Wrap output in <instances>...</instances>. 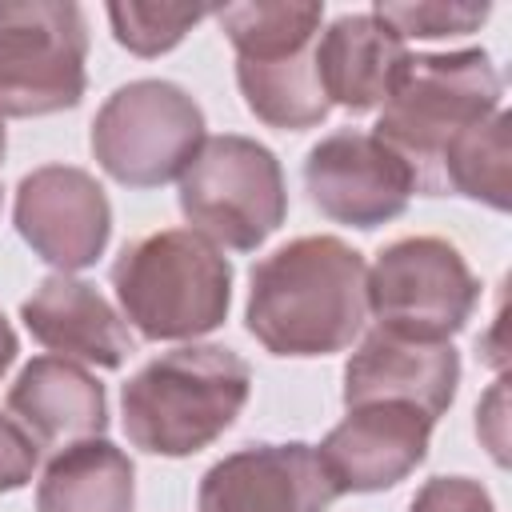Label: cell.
<instances>
[{
	"label": "cell",
	"instance_id": "6da1fadb",
	"mask_svg": "<svg viewBox=\"0 0 512 512\" xmlns=\"http://www.w3.org/2000/svg\"><path fill=\"white\" fill-rule=\"evenodd\" d=\"M248 332L272 356L344 352L368 316V264L340 236H296L248 272Z\"/></svg>",
	"mask_w": 512,
	"mask_h": 512
},
{
	"label": "cell",
	"instance_id": "7a4b0ae2",
	"mask_svg": "<svg viewBox=\"0 0 512 512\" xmlns=\"http://www.w3.org/2000/svg\"><path fill=\"white\" fill-rule=\"evenodd\" d=\"M252 392V368L224 344H184L152 356L120 392L124 436L152 456H192L220 440Z\"/></svg>",
	"mask_w": 512,
	"mask_h": 512
},
{
	"label": "cell",
	"instance_id": "3957f363",
	"mask_svg": "<svg viewBox=\"0 0 512 512\" xmlns=\"http://www.w3.org/2000/svg\"><path fill=\"white\" fill-rule=\"evenodd\" d=\"M112 288L124 320L144 340H196L228 316L232 264L200 232L164 228L124 244Z\"/></svg>",
	"mask_w": 512,
	"mask_h": 512
},
{
	"label": "cell",
	"instance_id": "277c9868",
	"mask_svg": "<svg viewBox=\"0 0 512 512\" xmlns=\"http://www.w3.org/2000/svg\"><path fill=\"white\" fill-rule=\"evenodd\" d=\"M500 96L504 84L484 48L420 52L408 56L372 136L412 168L416 192L440 196L436 168L444 148L472 124L488 120L500 108Z\"/></svg>",
	"mask_w": 512,
	"mask_h": 512
},
{
	"label": "cell",
	"instance_id": "5b68a950",
	"mask_svg": "<svg viewBox=\"0 0 512 512\" xmlns=\"http://www.w3.org/2000/svg\"><path fill=\"white\" fill-rule=\"evenodd\" d=\"M180 212L208 244L256 252L288 216V188L276 152L252 136H204L180 176Z\"/></svg>",
	"mask_w": 512,
	"mask_h": 512
},
{
	"label": "cell",
	"instance_id": "8992f818",
	"mask_svg": "<svg viewBox=\"0 0 512 512\" xmlns=\"http://www.w3.org/2000/svg\"><path fill=\"white\" fill-rule=\"evenodd\" d=\"M200 144L204 112L172 80H128L92 120V156L124 188L180 180Z\"/></svg>",
	"mask_w": 512,
	"mask_h": 512
},
{
	"label": "cell",
	"instance_id": "52a82bcc",
	"mask_svg": "<svg viewBox=\"0 0 512 512\" xmlns=\"http://www.w3.org/2000/svg\"><path fill=\"white\" fill-rule=\"evenodd\" d=\"M88 24L72 0H0V116H52L88 88Z\"/></svg>",
	"mask_w": 512,
	"mask_h": 512
},
{
	"label": "cell",
	"instance_id": "ba28073f",
	"mask_svg": "<svg viewBox=\"0 0 512 512\" xmlns=\"http://www.w3.org/2000/svg\"><path fill=\"white\" fill-rule=\"evenodd\" d=\"M480 300V280L456 244L440 236H404L380 248L368 268V312L376 328L420 340L456 336Z\"/></svg>",
	"mask_w": 512,
	"mask_h": 512
},
{
	"label": "cell",
	"instance_id": "9c48e42d",
	"mask_svg": "<svg viewBox=\"0 0 512 512\" xmlns=\"http://www.w3.org/2000/svg\"><path fill=\"white\" fill-rule=\"evenodd\" d=\"M16 232L56 272L92 268L112 236V204L92 172L76 164L32 168L16 184Z\"/></svg>",
	"mask_w": 512,
	"mask_h": 512
},
{
	"label": "cell",
	"instance_id": "30bf717a",
	"mask_svg": "<svg viewBox=\"0 0 512 512\" xmlns=\"http://www.w3.org/2000/svg\"><path fill=\"white\" fill-rule=\"evenodd\" d=\"M304 188L328 220L368 232L396 220L408 208L416 176L372 132L340 128L308 148Z\"/></svg>",
	"mask_w": 512,
	"mask_h": 512
},
{
	"label": "cell",
	"instance_id": "8fae6325",
	"mask_svg": "<svg viewBox=\"0 0 512 512\" xmlns=\"http://www.w3.org/2000/svg\"><path fill=\"white\" fill-rule=\"evenodd\" d=\"M336 488L312 444H248L200 476L196 512H328Z\"/></svg>",
	"mask_w": 512,
	"mask_h": 512
},
{
	"label": "cell",
	"instance_id": "7c38bea8",
	"mask_svg": "<svg viewBox=\"0 0 512 512\" xmlns=\"http://www.w3.org/2000/svg\"><path fill=\"white\" fill-rule=\"evenodd\" d=\"M460 384V352L452 340H420L372 328L344 364V408L408 404L432 424L448 412Z\"/></svg>",
	"mask_w": 512,
	"mask_h": 512
},
{
	"label": "cell",
	"instance_id": "4fadbf2b",
	"mask_svg": "<svg viewBox=\"0 0 512 512\" xmlns=\"http://www.w3.org/2000/svg\"><path fill=\"white\" fill-rule=\"evenodd\" d=\"M432 440V420L408 404H360L320 440L316 456L336 488L344 492H384L396 488L416 464H424Z\"/></svg>",
	"mask_w": 512,
	"mask_h": 512
},
{
	"label": "cell",
	"instance_id": "5bb4252c",
	"mask_svg": "<svg viewBox=\"0 0 512 512\" xmlns=\"http://www.w3.org/2000/svg\"><path fill=\"white\" fill-rule=\"evenodd\" d=\"M8 416L32 436L36 448L64 452L80 440H96L108 428L104 384L64 356H36L8 388Z\"/></svg>",
	"mask_w": 512,
	"mask_h": 512
},
{
	"label": "cell",
	"instance_id": "9a60e30c",
	"mask_svg": "<svg viewBox=\"0 0 512 512\" xmlns=\"http://www.w3.org/2000/svg\"><path fill=\"white\" fill-rule=\"evenodd\" d=\"M20 320L32 340L76 364L120 368L132 356L124 316L96 292V284L68 272H52L48 280H40V288L20 304Z\"/></svg>",
	"mask_w": 512,
	"mask_h": 512
},
{
	"label": "cell",
	"instance_id": "2e32d148",
	"mask_svg": "<svg viewBox=\"0 0 512 512\" xmlns=\"http://www.w3.org/2000/svg\"><path fill=\"white\" fill-rule=\"evenodd\" d=\"M408 44L376 12H344L316 36V76L328 104L348 112H372L396 88Z\"/></svg>",
	"mask_w": 512,
	"mask_h": 512
},
{
	"label": "cell",
	"instance_id": "e0dca14e",
	"mask_svg": "<svg viewBox=\"0 0 512 512\" xmlns=\"http://www.w3.org/2000/svg\"><path fill=\"white\" fill-rule=\"evenodd\" d=\"M136 468L112 440H80L56 452L36 484V512H132Z\"/></svg>",
	"mask_w": 512,
	"mask_h": 512
},
{
	"label": "cell",
	"instance_id": "ac0fdd59",
	"mask_svg": "<svg viewBox=\"0 0 512 512\" xmlns=\"http://www.w3.org/2000/svg\"><path fill=\"white\" fill-rule=\"evenodd\" d=\"M236 84L252 116L268 128L304 132L332 112L316 76V44L280 60H236Z\"/></svg>",
	"mask_w": 512,
	"mask_h": 512
},
{
	"label": "cell",
	"instance_id": "d6986e66",
	"mask_svg": "<svg viewBox=\"0 0 512 512\" xmlns=\"http://www.w3.org/2000/svg\"><path fill=\"white\" fill-rule=\"evenodd\" d=\"M508 124H512L508 112L496 108L488 120L472 124L444 148L436 168L440 196L456 192L496 212L512 208V128Z\"/></svg>",
	"mask_w": 512,
	"mask_h": 512
},
{
	"label": "cell",
	"instance_id": "ffe728a7",
	"mask_svg": "<svg viewBox=\"0 0 512 512\" xmlns=\"http://www.w3.org/2000/svg\"><path fill=\"white\" fill-rule=\"evenodd\" d=\"M236 60H280L316 44L324 24V4L316 0H256L216 8Z\"/></svg>",
	"mask_w": 512,
	"mask_h": 512
},
{
	"label": "cell",
	"instance_id": "44dd1931",
	"mask_svg": "<svg viewBox=\"0 0 512 512\" xmlns=\"http://www.w3.org/2000/svg\"><path fill=\"white\" fill-rule=\"evenodd\" d=\"M204 16H212V12L208 8H188V4H140V0L108 4L112 36L132 56L172 52Z\"/></svg>",
	"mask_w": 512,
	"mask_h": 512
},
{
	"label": "cell",
	"instance_id": "7402d4cb",
	"mask_svg": "<svg viewBox=\"0 0 512 512\" xmlns=\"http://www.w3.org/2000/svg\"><path fill=\"white\" fill-rule=\"evenodd\" d=\"M388 28H396L400 36H420V40H436V36H464L476 32L492 4H464V0H380L372 8Z\"/></svg>",
	"mask_w": 512,
	"mask_h": 512
},
{
	"label": "cell",
	"instance_id": "603a6c76",
	"mask_svg": "<svg viewBox=\"0 0 512 512\" xmlns=\"http://www.w3.org/2000/svg\"><path fill=\"white\" fill-rule=\"evenodd\" d=\"M408 512H496V504L472 476H432L420 484Z\"/></svg>",
	"mask_w": 512,
	"mask_h": 512
},
{
	"label": "cell",
	"instance_id": "cb8c5ba5",
	"mask_svg": "<svg viewBox=\"0 0 512 512\" xmlns=\"http://www.w3.org/2000/svg\"><path fill=\"white\" fill-rule=\"evenodd\" d=\"M40 460V448L32 444V436L12 420L0 416V492H16L32 480Z\"/></svg>",
	"mask_w": 512,
	"mask_h": 512
},
{
	"label": "cell",
	"instance_id": "d4e9b609",
	"mask_svg": "<svg viewBox=\"0 0 512 512\" xmlns=\"http://www.w3.org/2000/svg\"><path fill=\"white\" fill-rule=\"evenodd\" d=\"M16 352H20V340H16V332H12V324H8V316L0 312V380H4V372L12 368V360H16Z\"/></svg>",
	"mask_w": 512,
	"mask_h": 512
},
{
	"label": "cell",
	"instance_id": "484cf974",
	"mask_svg": "<svg viewBox=\"0 0 512 512\" xmlns=\"http://www.w3.org/2000/svg\"><path fill=\"white\" fill-rule=\"evenodd\" d=\"M4 148H8V136H4V116H0V160H4Z\"/></svg>",
	"mask_w": 512,
	"mask_h": 512
}]
</instances>
